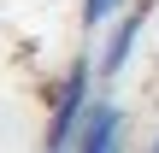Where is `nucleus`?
<instances>
[{
  "instance_id": "obj_1",
  "label": "nucleus",
  "mask_w": 159,
  "mask_h": 153,
  "mask_svg": "<svg viewBox=\"0 0 159 153\" xmlns=\"http://www.w3.org/2000/svg\"><path fill=\"white\" fill-rule=\"evenodd\" d=\"M94 59H71V71L59 77V88H53V112H47V147H59L77 124H83V112L94 106Z\"/></svg>"
},
{
  "instance_id": "obj_2",
  "label": "nucleus",
  "mask_w": 159,
  "mask_h": 153,
  "mask_svg": "<svg viewBox=\"0 0 159 153\" xmlns=\"http://www.w3.org/2000/svg\"><path fill=\"white\" fill-rule=\"evenodd\" d=\"M47 153H124V106L94 94V106L83 112V124Z\"/></svg>"
},
{
  "instance_id": "obj_3",
  "label": "nucleus",
  "mask_w": 159,
  "mask_h": 153,
  "mask_svg": "<svg viewBox=\"0 0 159 153\" xmlns=\"http://www.w3.org/2000/svg\"><path fill=\"white\" fill-rule=\"evenodd\" d=\"M148 12H153V0H130V6L112 18V35H106V41H100V53H94V71H100L106 83L130 65L136 41H142V29H148Z\"/></svg>"
},
{
  "instance_id": "obj_4",
  "label": "nucleus",
  "mask_w": 159,
  "mask_h": 153,
  "mask_svg": "<svg viewBox=\"0 0 159 153\" xmlns=\"http://www.w3.org/2000/svg\"><path fill=\"white\" fill-rule=\"evenodd\" d=\"M130 0H83V29H106Z\"/></svg>"
},
{
  "instance_id": "obj_5",
  "label": "nucleus",
  "mask_w": 159,
  "mask_h": 153,
  "mask_svg": "<svg viewBox=\"0 0 159 153\" xmlns=\"http://www.w3.org/2000/svg\"><path fill=\"white\" fill-rule=\"evenodd\" d=\"M148 153H159V136H153V142H148Z\"/></svg>"
}]
</instances>
